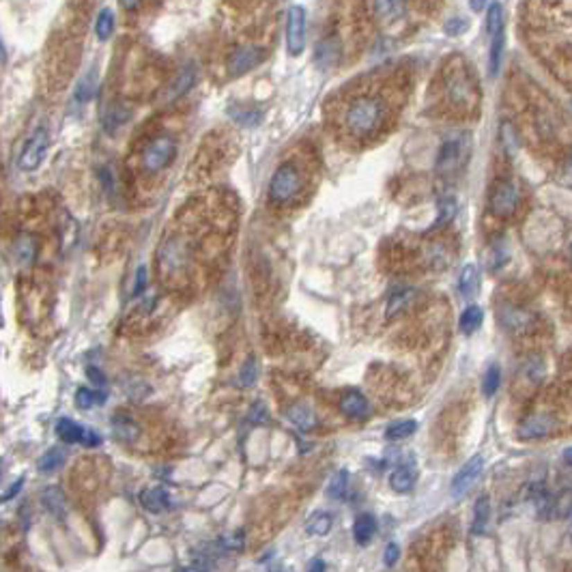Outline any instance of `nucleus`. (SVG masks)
<instances>
[{"instance_id": "nucleus-1", "label": "nucleus", "mask_w": 572, "mask_h": 572, "mask_svg": "<svg viewBox=\"0 0 572 572\" xmlns=\"http://www.w3.org/2000/svg\"><path fill=\"white\" fill-rule=\"evenodd\" d=\"M383 116H385V108H383V103H381V99L359 97L349 105L345 121H347V127L353 136L364 138L379 130L381 123H383Z\"/></svg>"}, {"instance_id": "nucleus-2", "label": "nucleus", "mask_w": 572, "mask_h": 572, "mask_svg": "<svg viewBox=\"0 0 572 572\" xmlns=\"http://www.w3.org/2000/svg\"><path fill=\"white\" fill-rule=\"evenodd\" d=\"M302 189V177L297 173V168L284 164L275 171L271 185H269V196L273 202H288L291 198L297 196Z\"/></svg>"}, {"instance_id": "nucleus-3", "label": "nucleus", "mask_w": 572, "mask_h": 572, "mask_svg": "<svg viewBox=\"0 0 572 572\" xmlns=\"http://www.w3.org/2000/svg\"><path fill=\"white\" fill-rule=\"evenodd\" d=\"M286 50L295 58L306 50V9L302 5H291L286 13Z\"/></svg>"}, {"instance_id": "nucleus-4", "label": "nucleus", "mask_w": 572, "mask_h": 572, "mask_svg": "<svg viewBox=\"0 0 572 572\" xmlns=\"http://www.w3.org/2000/svg\"><path fill=\"white\" fill-rule=\"evenodd\" d=\"M48 146H50V134H48L46 127H39V130L26 140L22 153H19L17 166L22 168L24 173L37 171L39 164L44 162V157L48 153Z\"/></svg>"}, {"instance_id": "nucleus-5", "label": "nucleus", "mask_w": 572, "mask_h": 572, "mask_svg": "<svg viewBox=\"0 0 572 572\" xmlns=\"http://www.w3.org/2000/svg\"><path fill=\"white\" fill-rule=\"evenodd\" d=\"M175 151H177V146L171 138H166V136L155 138L142 153V166L149 173H159L162 168L171 164V159L175 157Z\"/></svg>"}, {"instance_id": "nucleus-6", "label": "nucleus", "mask_w": 572, "mask_h": 572, "mask_svg": "<svg viewBox=\"0 0 572 572\" xmlns=\"http://www.w3.org/2000/svg\"><path fill=\"white\" fill-rule=\"evenodd\" d=\"M465 153H467V146H465V138L456 136L450 138L441 144L439 155H437V171L441 175H452L465 162Z\"/></svg>"}, {"instance_id": "nucleus-7", "label": "nucleus", "mask_w": 572, "mask_h": 572, "mask_svg": "<svg viewBox=\"0 0 572 572\" xmlns=\"http://www.w3.org/2000/svg\"><path fill=\"white\" fill-rule=\"evenodd\" d=\"M267 52L263 48H257V46H243V48H237L235 52H232L228 56V62H226V67H228V73L232 78H237V76H245L248 71H252L254 67H259L261 62L265 60Z\"/></svg>"}, {"instance_id": "nucleus-8", "label": "nucleus", "mask_w": 572, "mask_h": 572, "mask_svg": "<svg viewBox=\"0 0 572 572\" xmlns=\"http://www.w3.org/2000/svg\"><path fill=\"white\" fill-rule=\"evenodd\" d=\"M519 205V189L514 183L503 181L491 196V211L495 216H512Z\"/></svg>"}, {"instance_id": "nucleus-9", "label": "nucleus", "mask_w": 572, "mask_h": 572, "mask_svg": "<svg viewBox=\"0 0 572 572\" xmlns=\"http://www.w3.org/2000/svg\"><path fill=\"white\" fill-rule=\"evenodd\" d=\"M482 467H484V458L478 454L474 456L471 460H467L462 465V469L454 476L452 480V495L454 497H462L465 493H467L471 486L476 484V480L480 478L482 474Z\"/></svg>"}, {"instance_id": "nucleus-10", "label": "nucleus", "mask_w": 572, "mask_h": 572, "mask_svg": "<svg viewBox=\"0 0 572 572\" xmlns=\"http://www.w3.org/2000/svg\"><path fill=\"white\" fill-rule=\"evenodd\" d=\"M41 503H44V508L54 519H58V521L65 519L67 501H65V495H62V491L58 489V486H48V489L41 493Z\"/></svg>"}, {"instance_id": "nucleus-11", "label": "nucleus", "mask_w": 572, "mask_h": 572, "mask_svg": "<svg viewBox=\"0 0 572 572\" xmlns=\"http://www.w3.org/2000/svg\"><path fill=\"white\" fill-rule=\"evenodd\" d=\"M553 431V419L546 415H532L527 417L521 426H519V435L523 439H536V437H544Z\"/></svg>"}, {"instance_id": "nucleus-12", "label": "nucleus", "mask_w": 572, "mask_h": 572, "mask_svg": "<svg viewBox=\"0 0 572 572\" xmlns=\"http://www.w3.org/2000/svg\"><path fill=\"white\" fill-rule=\"evenodd\" d=\"M340 411L347 415V417H366L368 415V400L364 398V394H359L355 390L347 392L340 400Z\"/></svg>"}, {"instance_id": "nucleus-13", "label": "nucleus", "mask_w": 572, "mask_h": 572, "mask_svg": "<svg viewBox=\"0 0 572 572\" xmlns=\"http://www.w3.org/2000/svg\"><path fill=\"white\" fill-rule=\"evenodd\" d=\"M130 116H132V110L127 108V105H121V103H116V105H112V108H108L105 110V114H103V130L108 132V134H114L119 127H123L127 121H130Z\"/></svg>"}, {"instance_id": "nucleus-14", "label": "nucleus", "mask_w": 572, "mask_h": 572, "mask_svg": "<svg viewBox=\"0 0 572 572\" xmlns=\"http://www.w3.org/2000/svg\"><path fill=\"white\" fill-rule=\"evenodd\" d=\"M97 87H99V80H97V69H91V71H87L84 73L82 78H80V82H78V87H76V101L78 103H89L93 97H95V93H97Z\"/></svg>"}, {"instance_id": "nucleus-15", "label": "nucleus", "mask_w": 572, "mask_h": 572, "mask_svg": "<svg viewBox=\"0 0 572 572\" xmlns=\"http://www.w3.org/2000/svg\"><path fill=\"white\" fill-rule=\"evenodd\" d=\"M140 503L146 508L149 512H162L168 508V493L159 486H153V489H144L140 493Z\"/></svg>"}, {"instance_id": "nucleus-16", "label": "nucleus", "mask_w": 572, "mask_h": 572, "mask_svg": "<svg viewBox=\"0 0 572 572\" xmlns=\"http://www.w3.org/2000/svg\"><path fill=\"white\" fill-rule=\"evenodd\" d=\"M376 532V521L372 514H359L353 525V536L357 544H368Z\"/></svg>"}, {"instance_id": "nucleus-17", "label": "nucleus", "mask_w": 572, "mask_h": 572, "mask_svg": "<svg viewBox=\"0 0 572 572\" xmlns=\"http://www.w3.org/2000/svg\"><path fill=\"white\" fill-rule=\"evenodd\" d=\"M478 269H476V265H465L462 267V271H460V275H458V291H460V295L465 300H471L474 295H476V291H478Z\"/></svg>"}, {"instance_id": "nucleus-18", "label": "nucleus", "mask_w": 572, "mask_h": 572, "mask_svg": "<svg viewBox=\"0 0 572 572\" xmlns=\"http://www.w3.org/2000/svg\"><path fill=\"white\" fill-rule=\"evenodd\" d=\"M374 11L383 22H394L405 13V0H374Z\"/></svg>"}, {"instance_id": "nucleus-19", "label": "nucleus", "mask_w": 572, "mask_h": 572, "mask_svg": "<svg viewBox=\"0 0 572 572\" xmlns=\"http://www.w3.org/2000/svg\"><path fill=\"white\" fill-rule=\"evenodd\" d=\"M194 80H196V71L192 69V67H185L177 78H175V82L171 84V89H168V99H179L181 95H185L189 89H192V84H194Z\"/></svg>"}, {"instance_id": "nucleus-20", "label": "nucleus", "mask_w": 572, "mask_h": 572, "mask_svg": "<svg viewBox=\"0 0 572 572\" xmlns=\"http://www.w3.org/2000/svg\"><path fill=\"white\" fill-rule=\"evenodd\" d=\"M13 259L22 267L33 263V259H35V239L31 235H19L17 237V241L13 245Z\"/></svg>"}, {"instance_id": "nucleus-21", "label": "nucleus", "mask_w": 572, "mask_h": 572, "mask_svg": "<svg viewBox=\"0 0 572 572\" xmlns=\"http://www.w3.org/2000/svg\"><path fill=\"white\" fill-rule=\"evenodd\" d=\"M491 519V501L489 497H480L474 508V521H471V532L474 534H484L486 525Z\"/></svg>"}, {"instance_id": "nucleus-22", "label": "nucleus", "mask_w": 572, "mask_h": 572, "mask_svg": "<svg viewBox=\"0 0 572 572\" xmlns=\"http://www.w3.org/2000/svg\"><path fill=\"white\" fill-rule=\"evenodd\" d=\"M84 431L82 426L78 422H73V419H69V417H62V419H58V424H56V435L62 439V441H67V443H78V441H82L84 439Z\"/></svg>"}, {"instance_id": "nucleus-23", "label": "nucleus", "mask_w": 572, "mask_h": 572, "mask_svg": "<svg viewBox=\"0 0 572 572\" xmlns=\"http://www.w3.org/2000/svg\"><path fill=\"white\" fill-rule=\"evenodd\" d=\"M415 484V471L411 467H398L390 476V486L396 493H409Z\"/></svg>"}, {"instance_id": "nucleus-24", "label": "nucleus", "mask_w": 572, "mask_h": 572, "mask_svg": "<svg viewBox=\"0 0 572 572\" xmlns=\"http://www.w3.org/2000/svg\"><path fill=\"white\" fill-rule=\"evenodd\" d=\"M288 419L302 431H310V428H314V424H316V417H314V413L308 405H293L288 409Z\"/></svg>"}, {"instance_id": "nucleus-25", "label": "nucleus", "mask_w": 572, "mask_h": 572, "mask_svg": "<svg viewBox=\"0 0 572 572\" xmlns=\"http://www.w3.org/2000/svg\"><path fill=\"white\" fill-rule=\"evenodd\" d=\"M112 433L116 439L121 441H134L136 435H138V426H136V422L132 417H127V415H116L112 419Z\"/></svg>"}, {"instance_id": "nucleus-26", "label": "nucleus", "mask_w": 572, "mask_h": 572, "mask_svg": "<svg viewBox=\"0 0 572 572\" xmlns=\"http://www.w3.org/2000/svg\"><path fill=\"white\" fill-rule=\"evenodd\" d=\"M415 431H417V422L415 419H400V422L390 424L388 431H385V439H390V441H402V439L411 437Z\"/></svg>"}, {"instance_id": "nucleus-27", "label": "nucleus", "mask_w": 572, "mask_h": 572, "mask_svg": "<svg viewBox=\"0 0 572 572\" xmlns=\"http://www.w3.org/2000/svg\"><path fill=\"white\" fill-rule=\"evenodd\" d=\"M62 462H65V454H62L58 448H54V450H48L44 456L39 458L37 469L41 474H54V471H58L62 467Z\"/></svg>"}, {"instance_id": "nucleus-28", "label": "nucleus", "mask_w": 572, "mask_h": 572, "mask_svg": "<svg viewBox=\"0 0 572 572\" xmlns=\"http://www.w3.org/2000/svg\"><path fill=\"white\" fill-rule=\"evenodd\" d=\"M114 33V13L110 9H101L95 22V35L99 41H108Z\"/></svg>"}, {"instance_id": "nucleus-29", "label": "nucleus", "mask_w": 572, "mask_h": 572, "mask_svg": "<svg viewBox=\"0 0 572 572\" xmlns=\"http://www.w3.org/2000/svg\"><path fill=\"white\" fill-rule=\"evenodd\" d=\"M349 480H351V476H349L347 469L338 471L327 484V497L329 499H343L349 491Z\"/></svg>"}, {"instance_id": "nucleus-30", "label": "nucleus", "mask_w": 572, "mask_h": 572, "mask_svg": "<svg viewBox=\"0 0 572 572\" xmlns=\"http://www.w3.org/2000/svg\"><path fill=\"white\" fill-rule=\"evenodd\" d=\"M480 325H482V310L478 306L465 308L462 314H460V321H458L460 331L462 333H474Z\"/></svg>"}, {"instance_id": "nucleus-31", "label": "nucleus", "mask_w": 572, "mask_h": 572, "mask_svg": "<svg viewBox=\"0 0 572 572\" xmlns=\"http://www.w3.org/2000/svg\"><path fill=\"white\" fill-rule=\"evenodd\" d=\"M333 525V517L329 512H316L308 521V534L312 536H325Z\"/></svg>"}, {"instance_id": "nucleus-32", "label": "nucleus", "mask_w": 572, "mask_h": 572, "mask_svg": "<svg viewBox=\"0 0 572 572\" xmlns=\"http://www.w3.org/2000/svg\"><path fill=\"white\" fill-rule=\"evenodd\" d=\"M501 54H503V31L495 33L491 37V56H489V71L491 76H497L501 65Z\"/></svg>"}, {"instance_id": "nucleus-33", "label": "nucleus", "mask_w": 572, "mask_h": 572, "mask_svg": "<svg viewBox=\"0 0 572 572\" xmlns=\"http://www.w3.org/2000/svg\"><path fill=\"white\" fill-rule=\"evenodd\" d=\"M105 400V394L103 392H93L89 388H80L76 392V405L80 409H91L93 405H101V402Z\"/></svg>"}, {"instance_id": "nucleus-34", "label": "nucleus", "mask_w": 572, "mask_h": 572, "mask_svg": "<svg viewBox=\"0 0 572 572\" xmlns=\"http://www.w3.org/2000/svg\"><path fill=\"white\" fill-rule=\"evenodd\" d=\"M499 31H503V9L499 3H493L486 11V33L493 37Z\"/></svg>"}, {"instance_id": "nucleus-35", "label": "nucleus", "mask_w": 572, "mask_h": 572, "mask_svg": "<svg viewBox=\"0 0 572 572\" xmlns=\"http://www.w3.org/2000/svg\"><path fill=\"white\" fill-rule=\"evenodd\" d=\"M409 302H411V291H409V288L394 293L392 297H390V302H388L385 314H388V316H394V314H398V312H400L402 308H407V306H409Z\"/></svg>"}, {"instance_id": "nucleus-36", "label": "nucleus", "mask_w": 572, "mask_h": 572, "mask_svg": "<svg viewBox=\"0 0 572 572\" xmlns=\"http://www.w3.org/2000/svg\"><path fill=\"white\" fill-rule=\"evenodd\" d=\"M532 503H534V508H536V512L540 514V517H546V512L551 510V497H548V493L544 491V486H534L532 489Z\"/></svg>"}, {"instance_id": "nucleus-37", "label": "nucleus", "mask_w": 572, "mask_h": 572, "mask_svg": "<svg viewBox=\"0 0 572 572\" xmlns=\"http://www.w3.org/2000/svg\"><path fill=\"white\" fill-rule=\"evenodd\" d=\"M501 321H503V325L505 327H510V329H523V325L527 323V316L523 314V312H519V310H514V308H508V310H503V314H501Z\"/></svg>"}, {"instance_id": "nucleus-38", "label": "nucleus", "mask_w": 572, "mask_h": 572, "mask_svg": "<svg viewBox=\"0 0 572 572\" xmlns=\"http://www.w3.org/2000/svg\"><path fill=\"white\" fill-rule=\"evenodd\" d=\"M497 388H499V368H497V366H491L489 370H486V374H484L482 392H484V396L491 398V396L497 392Z\"/></svg>"}, {"instance_id": "nucleus-39", "label": "nucleus", "mask_w": 572, "mask_h": 572, "mask_svg": "<svg viewBox=\"0 0 572 572\" xmlns=\"http://www.w3.org/2000/svg\"><path fill=\"white\" fill-rule=\"evenodd\" d=\"M257 374H259V366H257V359H254V357H250L248 362L243 364V368H241V374H239L241 383H243L245 388H252L254 383H257Z\"/></svg>"}, {"instance_id": "nucleus-40", "label": "nucleus", "mask_w": 572, "mask_h": 572, "mask_svg": "<svg viewBox=\"0 0 572 572\" xmlns=\"http://www.w3.org/2000/svg\"><path fill=\"white\" fill-rule=\"evenodd\" d=\"M230 116L235 119V123L243 125V127H252L261 121V112L259 110H230Z\"/></svg>"}, {"instance_id": "nucleus-41", "label": "nucleus", "mask_w": 572, "mask_h": 572, "mask_svg": "<svg viewBox=\"0 0 572 572\" xmlns=\"http://www.w3.org/2000/svg\"><path fill=\"white\" fill-rule=\"evenodd\" d=\"M224 548H230V551H237L243 546V532H235L230 538H222L220 540Z\"/></svg>"}, {"instance_id": "nucleus-42", "label": "nucleus", "mask_w": 572, "mask_h": 572, "mask_svg": "<svg viewBox=\"0 0 572 572\" xmlns=\"http://www.w3.org/2000/svg\"><path fill=\"white\" fill-rule=\"evenodd\" d=\"M144 286H146V267H144V265H140V267H138V271H136V282H134V297H138V295H142Z\"/></svg>"}, {"instance_id": "nucleus-43", "label": "nucleus", "mask_w": 572, "mask_h": 572, "mask_svg": "<svg viewBox=\"0 0 572 572\" xmlns=\"http://www.w3.org/2000/svg\"><path fill=\"white\" fill-rule=\"evenodd\" d=\"M398 555H400V548H398V544L390 542V544L385 546V553H383V562H385V566H394V564L398 562Z\"/></svg>"}, {"instance_id": "nucleus-44", "label": "nucleus", "mask_w": 572, "mask_h": 572, "mask_svg": "<svg viewBox=\"0 0 572 572\" xmlns=\"http://www.w3.org/2000/svg\"><path fill=\"white\" fill-rule=\"evenodd\" d=\"M465 28H467V22H462L460 17H454V19H450V22L446 24V33H448V35H452V37L460 35Z\"/></svg>"}, {"instance_id": "nucleus-45", "label": "nucleus", "mask_w": 572, "mask_h": 572, "mask_svg": "<svg viewBox=\"0 0 572 572\" xmlns=\"http://www.w3.org/2000/svg\"><path fill=\"white\" fill-rule=\"evenodd\" d=\"M87 376H89V381H91L93 385H99V388L105 385V374H103L99 368H95V366H89V368H87Z\"/></svg>"}, {"instance_id": "nucleus-46", "label": "nucleus", "mask_w": 572, "mask_h": 572, "mask_svg": "<svg viewBox=\"0 0 572 572\" xmlns=\"http://www.w3.org/2000/svg\"><path fill=\"white\" fill-rule=\"evenodd\" d=\"M24 486V478H17L11 486H9V491H5L3 493V501H9V499H13L17 493H19V489H22Z\"/></svg>"}, {"instance_id": "nucleus-47", "label": "nucleus", "mask_w": 572, "mask_h": 572, "mask_svg": "<svg viewBox=\"0 0 572 572\" xmlns=\"http://www.w3.org/2000/svg\"><path fill=\"white\" fill-rule=\"evenodd\" d=\"M82 443H84L87 448H95V446H99V443H101V437H99L97 433H93V431H87V433H84Z\"/></svg>"}, {"instance_id": "nucleus-48", "label": "nucleus", "mask_w": 572, "mask_h": 572, "mask_svg": "<svg viewBox=\"0 0 572 572\" xmlns=\"http://www.w3.org/2000/svg\"><path fill=\"white\" fill-rule=\"evenodd\" d=\"M254 417H259V422H265V419H267V413H265L263 402H257V405L252 407V411H250V419L254 422Z\"/></svg>"}, {"instance_id": "nucleus-49", "label": "nucleus", "mask_w": 572, "mask_h": 572, "mask_svg": "<svg viewBox=\"0 0 572 572\" xmlns=\"http://www.w3.org/2000/svg\"><path fill=\"white\" fill-rule=\"evenodd\" d=\"M140 3H142V0H119V5L123 9H127V11H134Z\"/></svg>"}, {"instance_id": "nucleus-50", "label": "nucleus", "mask_w": 572, "mask_h": 572, "mask_svg": "<svg viewBox=\"0 0 572 572\" xmlns=\"http://www.w3.org/2000/svg\"><path fill=\"white\" fill-rule=\"evenodd\" d=\"M486 3H489V0H471V9L474 11H482L486 7Z\"/></svg>"}, {"instance_id": "nucleus-51", "label": "nucleus", "mask_w": 572, "mask_h": 572, "mask_svg": "<svg viewBox=\"0 0 572 572\" xmlns=\"http://www.w3.org/2000/svg\"><path fill=\"white\" fill-rule=\"evenodd\" d=\"M564 183L572 187V162H570V164H568V168H566V175H564Z\"/></svg>"}, {"instance_id": "nucleus-52", "label": "nucleus", "mask_w": 572, "mask_h": 572, "mask_svg": "<svg viewBox=\"0 0 572 572\" xmlns=\"http://www.w3.org/2000/svg\"><path fill=\"white\" fill-rule=\"evenodd\" d=\"M308 568H310V570H325V562H321V560H314Z\"/></svg>"}, {"instance_id": "nucleus-53", "label": "nucleus", "mask_w": 572, "mask_h": 572, "mask_svg": "<svg viewBox=\"0 0 572 572\" xmlns=\"http://www.w3.org/2000/svg\"><path fill=\"white\" fill-rule=\"evenodd\" d=\"M564 460L572 467V448H566V450H564Z\"/></svg>"}, {"instance_id": "nucleus-54", "label": "nucleus", "mask_w": 572, "mask_h": 572, "mask_svg": "<svg viewBox=\"0 0 572 572\" xmlns=\"http://www.w3.org/2000/svg\"><path fill=\"white\" fill-rule=\"evenodd\" d=\"M570 519H572V508H570Z\"/></svg>"}]
</instances>
